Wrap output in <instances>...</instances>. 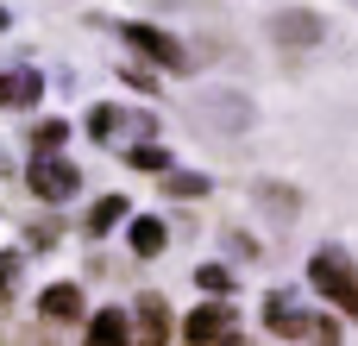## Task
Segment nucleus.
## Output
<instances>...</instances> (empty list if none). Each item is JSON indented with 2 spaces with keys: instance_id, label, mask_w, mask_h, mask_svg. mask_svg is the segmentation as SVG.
I'll use <instances>...</instances> for the list:
<instances>
[{
  "instance_id": "nucleus-6",
  "label": "nucleus",
  "mask_w": 358,
  "mask_h": 346,
  "mask_svg": "<svg viewBox=\"0 0 358 346\" xmlns=\"http://www.w3.org/2000/svg\"><path fill=\"white\" fill-rule=\"evenodd\" d=\"M264 328L283 340H315V315L296 303V290H271L264 296Z\"/></svg>"
},
{
  "instance_id": "nucleus-3",
  "label": "nucleus",
  "mask_w": 358,
  "mask_h": 346,
  "mask_svg": "<svg viewBox=\"0 0 358 346\" xmlns=\"http://www.w3.org/2000/svg\"><path fill=\"white\" fill-rule=\"evenodd\" d=\"M308 290H321L340 315L358 321V265H352L346 246H321V252L308 258Z\"/></svg>"
},
{
  "instance_id": "nucleus-5",
  "label": "nucleus",
  "mask_w": 358,
  "mask_h": 346,
  "mask_svg": "<svg viewBox=\"0 0 358 346\" xmlns=\"http://www.w3.org/2000/svg\"><path fill=\"white\" fill-rule=\"evenodd\" d=\"M25 183H31V195H38V202H69V195L82 189V170H76L69 158H31Z\"/></svg>"
},
{
  "instance_id": "nucleus-23",
  "label": "nucleus",
  "mask_w": 358,
  "mask_h": 346,
  "mask_svg": "<svg viewBox=\"0 0 358 346\" xmlns=\"http://www.w3.org/2000/svg\"><path fill=\"white\" fill-rule=\"evenodd\" d=\"M0 32H6V6H0Z\"/></svg>"
},
{
  "instance_id": "nucleus-13",
  "label": "nucleus",
  "mask_w": 358,
  "mask_h": 346,
  "mask_svg": "<svg viewBox=\"0 0 358 346\" xmlns=\"http://www.w3.org/2000/svg\"><path fill=\"white\" fill-rule=\"evenodd\" d=\"M126 221H132V202H126V195H101V202L88 208V221H82V227L101 240V233H113V227H126Z\"/></svg>"
},
{
  "instance_id": "nucleus-19",
  "label": "nucleus",
  "mask_w": 358,
  "mask_h": 346,
  "mask_svg": "<svg viewBox=\"0 0 358 346\" xmlns=\"http://www.w3.org/2000/svg\"><path fill=\"white\" fill-rule=\"evenodd\" d=\"M120 82H132L138 95H157V69H145V63H120Z\"/></svg>"
},
{
  "instance_id": "nucleus-9",
  "label": "nucleus",
  "mask_w": 358,
  "mask_h": 346,
  "mask_svg": "<svg viewBox=\"0 0 358 346\" xmlns=\"http://www.w3.org/2000/svg\"><path fill=\"white\" fill-rule=\"evenodd\" d=\"M38 315L44 321H82L88 315V303H82V284H44V296H38Z\"/></svg>"
},
{
  "instance_id": "nucleus-18",
  "label": "nucleus",
  "mask_w": 358,
  "mask_h": 346,
  "mask_svg": "<svg viewBox=\"0 0 358 346\" xmlns=\"http://www.w3.org/2000/svg\"><path fill=\"white\" fill-rule=\"evenodd\" d=\"M13 290H19V252H0V309H13Z\"/></svg>"
},
{
  "instance_id": "nucleus-12",
  "label": "nucleus",
  "mask_w": 358,
  "mask_h": 346,
  "mask_svg": "<svg viewBox=\"0 0 358 346\" xmlns=\"http://www.w3.org/2000/svg\"><path fill=\"white\" fill-rule=\"evenodd\" d=\"M126 240H132V258H157V252L170 246V227H164L157 214H132V221H126Z\"/></svg>"
},
{
  "instance_id": "nucleus-10",
  "label": "nucleus",
  "mask_w": 358,
  "mask_h": 346,
  "mask_svg": "<svg viewBox=\"0 0 358 346\" xmlns=\"http://www.w3.org/2000/svg\"><path fill=\"white\" fill-rule=\"evenodd\" d=\"M38 101H44V76H38V69H6V76H0V107H6V113L38 107Z\"/></svg>"
},
{
  "instance_id": "nucleus-22",
  "label": "nucleus",
  "mask_w": 358,
  "mask_h": 346,
  "mask_svg": "<svg viewBox=\"0 0 358 346\" xmlns=\"http://www.w3.org/2000/svg\"><path fill=\"white\" fill-rule=\"evenodd\" d=\"M6 170H13V158H6V145H0V177H6Z\"/></svg>"
},
{
  "instance_id": "nucleus-1",
  "label": "nucleus",
  "mask_w": 358,
  "mask_h": 346,
  "mask_svg": "<svg viewBox=\"0 0 358 346\" xmlns=\"http://www.w3.org/2000/svg\"><path fill=\"white\" fill-rule=\"evenodd\" d=\"M107 32H113V38H126L138 57H151V63H157V69H170V76H189V69H195V50H189L182 38H170L164 25H151V19H113Z\"/></svg>"
},
{
  "instance_id": "nucleus-15",
  "label": "nucleus",
  "mask_w": 358,
  "mask_h": 346,
  "mask_svg": "<svg viewBox=\"0 0 358 346\" xmlns=\"http://www.w3.org/2000/svg\"><path fill=\"white\" fill-rule=\"evenodd\" d=\"M63 139H69L63 120H38L31 126V158H63Z\"/></svg>"
},
{
  "instance_id": "nucleus-8",
  "label": "nucleus",
  "mask_w": 358,
  "mask_h": 346,
  "mask_svg": "<svg viewBox=\"0 0 358 346\" xmlns=\"http://www.w3.org/2000/svg\"><path fill=\"white\" fill-rule=\"evenodd\" d=\"M271 38H277V44H289V50H302V44H321V38H327V19H321V13H308V6H289V13H277V19H271Z\"/></svg>"
},
{
  "instance_id": "nucleus-2",
  "label": "nucleus",
  "mask_w": 358,
  "mask_h": 346,
  "mask_svg": "<svg viewBox=\"0 0 358 346\" xmlns=\"http://www.w3.org/2000/svg\"><path fill=\"white\" fill-rule=\"evenodd\" d=\"M88 139H101V145H151L157 139V113L151 107H120V101H101V107H88Z\"/></svg>"
},
{
  "instance_id": "nucleus-11",
  "label": "nucleus",
  "mask_w": 358,
  "mask_h": 346,
  "mask_svg": "<svg viewBox=\"0 0 358 346\" xmlns=\"http://www.w3.org/2000/svg\"><path fill=\"white\" fill-rule=\"evenodd\" d=\"M82 346H132V309H101V315H88V340Z\"/></svg>"
},
{
  "instance_id": "nucleus-16",
  "label": "nucleus",
  "mask_w": 358,
  "mask_h": 346,
  "mask_svg": "<svg viewBox=\"0 0 358 346\" xmlns=\"http://www.w3.org/2000/svg\"><path fill=\"white\" fill-rule=\"evenodd\" d=\"M214 183L201 177V170H170L164 177V195H176V202H195V195H208Z\"/></svg>"
},
{
  "instance_id": "nucleus-7",
  "label": "nucleus",
  "mask_w": 358,
  "mask_h": 346,
  "mask_svg": "<svg viewBox=\"0 0 358 346\" xmlns=\"http://www.w3.org/2000/svg\"><path fill=\"white\" fill-rule=\"evenodd\" d=\"M170 334H176L170 303H164L157 290H145V296L132 303V346H170Z\"/></svg>"
},
{
  "instance_id": "nucleus-4",
  "label": "nucleus",
  "mask_w": 358,
  "mask_h": 346,
  "mask_svg": "<svg viewBox=\"0 0 358 346\" xmlns=\"http://www.w3.org/2000/svg\"><path fill=\"white\" fill-rule=\"evenodd\" d=\"M182 340L189 346H245V321L233 303H201L182 315Z\"/></svg>"
},
{
  "instance_id": "nucleus-14",
  "label": "nucleus",
  "mask_w": 358,
  "mask_h": 346,
  "mask_svg": "<svg viewBox=\"0 0 358 346\" xmlns=\"http://www.w3.org/2000/svg\"><path fill=\"white\" fill-rule=\"evenodd\" d=\"M195 290L208 303H233V271L227 265H195Z\"/></svg>"
},
{
  "instance_id": "nucleus-21",
  "label": "nucleus",
  "mask_w": 358,
  "mask_h": 346,
  "mask_svg": "<svg viewBox=\"0 0 358 346\" xmlns=\"http://www.w3.org/2000/svg\"><path fill=\"white\" fill-rule=\"evenodd\" d=\"M315 346H340V321L334 315H315Z\"/></svg>"
},
{
  "instance_id": "nucleus-17",
  "label": "nucleus",
  "mask_w": 358,
  "mask_h": 346,
  "mask_svg": "<svg viewBox=\"0 0 358 346\" xmlns=\"http://www.w3.org/2000/svg\"><path fill=\"white\" fill-rule=\"evenodd\" d=\"M126 164H132V170H157V177H170V151H164L157 139H151V145H132Z\"/></svg>"
},
{
  "instance_id": "nucleus-20",
  "label": "nucleus",
  "mask_w": 358,
  "mask_h": 346,
  "mask_svg": "<svg viewBox=\"0 0 358 346\" xmlns=\"http://www.w3.org/2000/svg\"><path fill=\"white\" fill-rule=\"evenodd\" d=\"M258 195H264L277 214H296V195H289V183H258Z\"/></svg>"
}]
</instances>
